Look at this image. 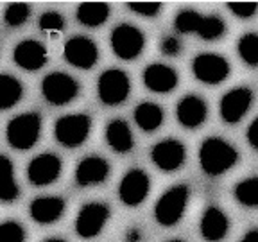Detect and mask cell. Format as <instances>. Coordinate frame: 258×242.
I'll list each match as a JSON object with an SVG mask.
<instances>
[{
    "label": "cell",
    "instance_id": "obj_9",
    "mask_svg": "<svg viewBox=\"0 0 258 242\" xmlns=\"http://www.w3.org/2000/svg\"><path fill=\"white\" fill-rule=\"evenodd\" d=\"M109 219V206L104 203H86L76 219V231L83 238H93L104 230Z\"/></svg>",
    "mask_w": 258,
    "mask_h": 242
},
{
    "label": "cell",
    "instance_id": "obj_16",
    "mask_svg": "<svg viewBox=\"0 0 258 242\" xmlns=\"http://www.w3.org/2000/svg\"><path fill=\"white\" fill-rule=\"evenodd\" d=\"M208 106L198 95H186L177 102L176 117L177 122L186 129H196L206 120Z\"/></svg>",
    "mask_w": 258,
    "mask_h": 242
},
{
    "label": "cell",
    "instance_id": "obj_24",
    "mask_svg": "<svg viewBox=\"0 0 258 242\" xmlns=\"http://www.w3.org/2000/svg\"><path fill=\"white\" fill-rule=\"evenodd\" d=\"M0 167H2V174H0V179H2V187H0V198L4 203L16 201L18 196H20V189L16 185L15 179V169H13V163L8 156L0 158Z\"/></svg>",
    "mask_w": 258,
    "mask_h": 242
},
{
    "label": "cell",
    "instance_id": "obj_11",
    "mask_svg": "<svg viewBox=\"0 0 258 242\" xmlns=\"http://www.w3.org/2000/svg\"><path fill=\"white\" fill-rule=\"evenodd\" d=\"M64 59L72 67L81 70H90L95 67L99 59V48L88 36H74L70 38L63 48Z\"/></svg>",
    "mask_w": 258,
    "mask_h": 242
},
{
    "label": "cell",
    "instance_id": "obj_32",
    "mask_svg": "<svg viewBox=\"0 0 258 242\" xmlns=\"http://www.w3.org/2000/svg\"><path fill=\"white\" fill-rule=\"evenodd\" d=\"M25 230L15 221H6L0 226V242H24Z\"/></svg>",
    "mask_w": 258,
    "mask_h": 242
},
{
    "label": "cell",
    "instance_id": "obj_1",
    "mask_svg": "<svg viewBox=\"0 0 258 242\" xmlns=\"http://www.w3.org/2000/svg\"><path fill=\"white\" fill-rule=\"evenodd\" d=\"M237 160V149L219 137L206 138L199 147V163L208 176H221L226 170H230Z\"/></svg>",
    "mask_w": 258,
    "mask_h": 242
},
{
    "label": "cell",
    "instance_id": "obj_34",
    "mask_svg": "<svg viewBox=\"0 0 258 242\" xmlns=\"http://www.w3.org/2000/svg\"><path fill=\"white\" fill-rule=\"evenodd\" d=\"M228 9L238 18H251L258 13L256 2H228Z\"/></svg>",
    "mask_w": 258,
    "mask_h": 242
},
{
    "label": "cell",
    "instance_id": "obj_37",
    "mask_svg": "<svg viewBox=\"0 0 258 242\" xmlns=\"http://www.w3.org/2000/svg\"><path fill=\"white\" fill-rule=\"evenodd\" d=\"M144 240V235L138 228H131V230L125 233V242H142Z\"/></svg>",
    "mask_w": 258,
    "mask_h": 242
},
{
    "label": "cell",
    "instance_id": "obj_6",
    "mask_svg": "<svg viewBox=\"0 0 258 242\" xmlns=\"http://www.w3.org/2000/svg\"><path fill=\"white\" fill-rule=\"evenodd\" d=\"M41 93L45 101L54 106H63L72 102L79 93V85L74 77L63 72H52L41 81Z\"/></svg>",
    "mask_w": 258,
    "mask_h": 242
},
{
    "label": "cell",
    "instance_id": "obj_15",
    "mask_svg": "<svg viewBox=\"0 0 258 242\" xmlns=\"http://www.w3.org/2000/svg\"><path fill=\"white\" fill-rule=\"evenodd\" d=\"M13 61L22 70L36 72L47 63V48L38 40H24L13 48Z\"/></svg>",
    "mask_w": 258,
    "mask_h": 242
},
{
    "label": "cell",
    "instance_id": "obj_5",
    "mask_svg": "<svg viewBox=\"0 0 258 242\" xmlns=\"http://www.w3.org/2000/svg\"><path fill=\"white\" fill-rule=\"evenodd\" d=\"M131 92V81L124 70L109 69L102 72L97 81V93L106 106H118L127 99Z\"/></svg>",
    "mask_w": 258,
    "mask_h": 242
},
{
    "label": "cell",
    "instance_id": "obj_12",
    "mask_svg": "<svg viewBox=\"0 0 258 242\" xmlns=\"http://www.w3.org/2000/svg\"><path fill=\"white\" fill-rule=\"evenodd\" d=\"M151 183L147 172L142 169H131L124 174L120 185H118V198L124 205L138 206L145 201L149 194Z\"/></svg>",
    "mask_w": 258,
    "mask_h": 242
},
{
    "label": "cell",
    "instance_id": "obj_8",
    "mask_svg": "<svg viewBox=\"0 0 258 242\" xmlns=\"http://www.w3.org/2000/svg\"><path fill=\"white\" fill-rule=\"evenodd\" d=\"M111 48L120 59H135L145 47V34L135 25L120 24L111 32Z\"/></svg>",
    "mask_w": 258,
    "mask_h": 242
},
{
    "label": "cell",
    "instance_id": "obj_25",
    "mask_svg": "<svg viewBox=\"0 0 258 242\" xmlns=\"http://www.w3.org/2000/svg\"><path fill=\"white\" fill-rule=\"evenodd\" d=\"M22 95H24V88H22L20 81L9 74H2L0 76V108H13L20 102Z\"/></svg>",
    "mask_w": 258,
    "mask_h": 242
},
{
    "label": "cell",
    "instance_id": "obj_30",
    "mask_svg": "<svg viewBox=\"0 0 258 242\" xmlns=\"http://www.w3.org/2000/svg\"><path fill=\"white\" fill-rule=\"evenodd\" d=\"M224 31H226V25L222 18H219V16H205L198 34L203 40L212 41V40H219L224 34Z\"/></svg>",
    "mask_w": 258,
    "mask_h": 242
},
{
    "label": "cell",
    "instance_id": "obj_4",
    "mask_svg": "<svg viewBox=\"0 0 258 242\" xmlns=\"http://www.w3.org/2000/svg\"><path fill=\"white\" fill-rule=\"evenodd\" d=\"M92 131V118L85 113H74V115H64L57 118L54 124V137L64 147H79L85 144Z\"/></svg>",
    "mask_w": 258,
    "mask_h": 242
},
{
    "label": "cell",
    "instance_id": "obj_20",
    "mask_svg": "<svg viewBox=\"0 0 258 242\" xmlns=\"http://www.w3.org/2000/svg\"><path fill=\"white\" fill-rule=\"evenodd\" d=\"M199 228H201V235L205 240L221 242L228 235V230H230V219L226 217V214L221 208L210 206L203 214Z\"/></svg>",
    "mask_w": 258,
    "mask_h": 242
},
{
    "label": "cell",
    "instance_id": "obj_40",
    "mask_svg": "<svg viewBox=\"0 0 258 242\" xmlns=\"http://www.w3.org/2000/svg\"><path fill=\"white\" fill-rule=\"evenodd\" d=\"M169 242H185V240H181V238H172V240H169Z\"/></svg>",
    "mask_w": 258,
    "mask_h": 242
},
{
    "label": "cell",
    "instance_id": "obj_13",
    "mask_svg": "<svg viewBox=\"0 0 258 242\" xmlns=\"http://www.w3.org/2000/svg\"><path fill=\"white\" fill-rule=\"evenodd\" d=\"M61 163L59 156L52 153H45L40 156L32 158L31 163L27 165V177L34 187L50 185L61 176Z\"/></svg>",
    "mask_w": 258,
    "mask_h": 242
},
{
    "label": "cell",
    "instance_id": "obj_14",
    "mask_svg": "<svg viewBox=\"0 0 258 242\" xmlns=\"http://www.w3.org/2000/svg\"><path fill=\"white\" fill-rule=\"evenodd\" d=\"M253 102V92L247 86H238L226 92L221 99V117L228 124H237L244 118Z\"/></svg>",
    "mask_w": 258,
    "mask_h": 242
},
{
    "label": "cell",
    "instance_id": "obj_19",
    "mask_svg": "<svg viewBox=\"0 0 258 242\" xmlns=\"http://www.w3.org/2000/svg\"><path fill=\"white\" fill-rule=\"evenodd\" d=\"M64 212V201L59 196H41L29 205V214L32 221L40 224H52L59 221Z\"/></svg>",
    "mask_w": 258,
    "mask_h": 242
},
{
    "label": "cell",
    "instance_id": "obj_18",
    "mask_svg": "<svg viewBox=\"0 0 258 242\" xmlns=\"http://www.w3.org/2000/svg\"><path fill=\"white\" fill-rule=\"evenodd\" d=\"M144 85L156 93H169L177 86V74L172 67L153 63L144 70Z\"/></svg>",
    "mask_w": 258,
    "mask_h": 242
},
{
    "label": "cell",
    "instance_id": "obj_3",
    "mask_svg": "<svg viewBox=\"0 0 258 242\" xmlns=\"http://www.w3.org/2000/svg\"><path fill=\"white\" fill-rule=\"evenodd\" d=\"M190 189L188 185H176L167 190L154 206V219L158 224L170 228L181 221L185 208L188 205Z\"/></svg>",
    "mask_w": 258,
    "mask_h": 242
},
{
    "label": "cell",
    "instance_id": "obj_35",
    "mask_svg": "<svg viewBox=\"0 0 258 242\" xmlns=\"http://www.w3.org/2000/svg\"><path fill=\"white\" fill-rule=\"evenodd\" d=\"M161 52L165 54V56H177V54L181 52V43H179V40L174 36H167L161 40Z\"/></svg>",
    "mask_w": 258,
    "mask_h": 242
},
{
    "label": "cell",
    "instance_id": "obj_27",
    "mask_svg": "<svg viewBox=\"0 0 258 242\" xmlns=\"http://www.w3.org/2000/svg\"><path fill=\"white\" fill-rule=\"evenodd\" d=\"M238 56L247 67H258V34L247 32L238 40Z\"/></svg>",
    "mask_w": 258,
    "mask_h": 242
},
{
    "label": "cell",
    "instance_id": "obj_23",
    "mask_svg": "<svg viewBox=\"0 0 258 242\" xmlns=\"http://www.w3.org/2000/svg\"><path fill=\"white\" fill-rule=\"evenodd\" d=\"M109 16V6L106 2H83L77 8V20L86 27H99Z\"/></svg>",
    "mask_w": 258,
    "mask_h": 242
},
{
    "label": "cell",
    "instance_id": "obj_22",
    "mask_svg": "<svg viewBox=\"0 0 258 242\" xmlns=\"http://www.w3.org/2000/svg\"><path fill=\"white\" fill-rule=\"evenodd\" d=\"M135 122L142 131H156L163 122V109L154 102H140L135 108Z\"/></svg>",
    "mask_w": 258,
    "mask_h": 242
},
{
    "label": "cell",
    "instance_id": "obj_21",
    "mask_svg": "<svg viewBox=\"0 0 258 242\" xmlns=\"http://www.w3.org/2000/svg\"><path fill=\"white\" fill-rule=\"evenodd\" d=\"M106 142L115 153H129L133 149V133L129 124L122 118H115L106 126Z\"/></svg>",
    "mask_w": 258,
    "mask_h": 242
},
{
    "label": "cell",
    "instance_id": "obj_36",
    "mask_svg": "<svg viewBox=\"0 0 258 242\" xmlns=\"http://www.w3.org/2000/svg\"><path fill=\"white\" fill-rule=\"evenodd\" d=\"M247 142H249L251 147H254V149H258V117L254 118L253 122H251V126L247 128Z\"/></svg>",
    "mask_w": 258,
    "mask_h": 242
},
{
    "label": "cell",
    "instance_id": "obj_29",
    "mask_svg": "<svg viewBox=\"0 0 258 242\" xmlns=\"http://www.w3.org/2000/svg\"><path fill=\"white\" fill-rule=\"evenodd\" d=\"M31 16V8L24 2H13L6 8L4 13V22L9 27H20Z\"/></svg>",
    "mask_w": 258,
    "mask_h": 242
},
{
    "label": "cell",
    "instance_id": "obj_17",
    "mask_svg": "<svg viewBox=\"0 0 258 242\" xmlns=\"http://www.w3.org/2000/svg\"><path fill=\"white\" fill-rule=\"evenodd\" d=\"M109 174V163L101 156H86L76 169V183L79 187H90L104 183Z\"/></svg>",
    "mask_w": 258,
    "mask_h": 242
},
{
    "label": "cell",
    "instance_id": "obj_28",
    "mask_svg": "<svg viewBox=\"0 0 258 242\" xmlns=\"http://www.w3.org/2000/svg\"><path fill=\"white\" fill-rule=\"evenodd\" d=\"M203 18L198 11H194V9H183V11L177 13L176 20H174V25L179 32L183 34H188V32H199V27L203 24Z\"/></svg>",
    "mask_w": 258,
    "mask_h": 242
},
{
    "label": "cell",
    "instance_id": "obj_7",
    "mask_svg": "<svg viewBox=\"0 0 258 242\" xmlns=\"http://www.w3.org/2000/svg\"><path fill=\"white\" fill-rule=\"evenodd\" d=\"M194 76L205 85H221L230 77L231 67L228 59L214 52L198 54L192 61Z\"/></svg>",
    "mask_w": 258,
    "mask_h": 242
},
{
    "label": "cell",
    "instance_id": "obj_38",
    "mask_svg": "<svg viewBox=\"0 0 258 242\" xmlns=\"http://www.w3.org/2000/svg\"><path fill=\"white\" fill-rule=\"evenodd\" d=\"M240 242H258V228L247 231V233L240 238Z\"/></svg>",
    "mask_w": 258,
    "mask_h": 242
},
{
    "label": "cell",
    "instance_id": "obj_31",
    "mask_svg": "<svg viewBox=\"0 0 258 242\" xmlns=\"http://www.w3.org/2000/svg\"><path fill=\"white\" fill-rule=\"evenodd\" d=\"M38 25H40L41 31L54 34V32H59L64 29V18L57 11H47L40 16Z\"/></svg>",
    "mask_w": 258,
    "mask_h": 242
},
{
    "label": "cell",
    "instance_id": "obj_39",
    "mask_svg": "<svg viewBox=\"0 0 258 242\" xmlns=\"http://www.w3.org/2000/svg\"><path fill=\"white\" fill-rule=\"evenodd\" d=\"M43 242H64L63 238H56V237H52V238H47V240H43Z\"/></svg>",
    "mask_w": 258,
    "mask_h": 242
},
{
    "label": "cell",
    "instance_id": "obj_26",
    "mask_svg": "<svg viewBox=\"0 0 258 242\" xmlns=\"http://www.w3.org/2000/svg\"><path fill=\"white\" fill-rule=\"evenodd\" d=\"M235 199L240 205L258 208V177H246L240 183H237L233 190Z\"/></svg>",
    "mask_w": 258,
    "mask_h": 242
},
{
    "label": "cell",
    "instance_id": "obj_33",
    "mask_svg": "<svg viewBox=\"0 0 258 242\" xmlns=\"http://www.w3.org/2000/svg\"><path fill=\"white\" fill-rule=\"evenodd\" d=\"M127 9L140 16H156L161 9L160 2H127Z\"/></svg>",
    "mask_w": 258,
    "mask_h": 242
},
{
    "label": "cell",
    "instance_id": "obj_10",
    "mask_svg": "<svg viewBox=\"0 0 258 242\" xmlns=\"http://www.w3.org/2000/svg\"><path fill=\"white\" fill-rule=\"evenodd\" d=\"M151 160L153 163L163 172H176L183 167L186 160V149L179 140L167 138V140L158 142L151 151Z\"/></svg>",
    "mask_w": 258,
    "mask_h": 242
},
{
    "label": "cell",
    "instance_id": "obj_2",
    "mask_svg": "<svg viewBox=\"0 0 258 242\" xmlns=\"http://www.w3.org/2000/svg\"><path fill=\"white\" fill-rule=\"evenodd\" d=\"M41 133V117L38 113H22L11 118L6 129V137L13 149L29 151L34 147Z\"/></svg>",
    "mask_w": 258,
    "mask_h": 242
}]
</instances>
